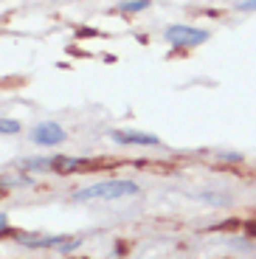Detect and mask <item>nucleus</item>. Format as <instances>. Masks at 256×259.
<instances>
[{
  "mask_svg": "<svg viewBox=\"0 0 256 259\" xmlns=\"http://www.w3.org/2000/svg\"><path fill=\"white\" fill-rule=\"evenodd\" d=\"M239 12H256V0H237Z\"/></svg>",
  "mask_w": 256,
  "mask_h": 259,
  "instance_id": "nucleus-10",
  "label": "nucleus"
},
{
  "mask_svg": "<svg viewBox=\"0 0 256 259\" xmlns=\"http://www.w3.org/2000/svg\"><path fill=\"white\" fill-rule=\"evenodd\" d=\"M110 138H113L115 144H124V147H130V144H135V147H160V138L158 136L135 133V130H113Z\"/></svg>",
  "mask_w": 256,
  "mask_h": 259,
  "instance_id": "nucleus-5",
  "label": "nucleus"
},
{
  "mask_svg": "<svg viewBox=\"0 0 256 259\" xmlns=\"http://www.w3.org/2000/svg\"><path fill=\"white\" fill-rule=\"evenodd\" d=\"M138 183L135 181H121V178H113V181H102L93 183V186H84L73 194V200H121V197H133L138 194Z\"/></svg>",
  "mask_w": 256,
  "mask_h": 259,
  "instance_id": "nucleus-1",
  "label": "nucleus"
},
{
  "mask_svg": "<svg viewBox=\"0 0 256 259\" xmlns=\"http://www.w3.org/2000/svg\"><path fill=\"white\" fill-rule=\"evenodd\" d=\"M14 240L26 248H57V251H73L82 245L79 237H68V234H28V231H17Z\"/></svg>",
  "mask_w": 256,
  "mask_h": 259,
  "instance_id": "nucleus-2",
  "label": "nucleus"
},
{
  "mask_svg": "<svg viewBox=\"0 0 256 259\" xmlns=\"http://www.w3.org/2000/svg\"><path fill=\"white\" fill-rule=\"evenodd\" d=\"M54 158H26L23 161V169H31V172H45V169H51Z\"/></svg>",
  "mask_w": 256,
  "mask_h": 259,
  "instance_id": "nucleus-7",
  "label": "nucleus"
},
{
  "mask_svg": "<svg viewBox=\"0 0 256 259\" xmlns=\"http://www.w3.org/2000/svg\"><path fill=\"white\" fill-rule=\"evenodd\" d=\"M144 9H149V0H121L118 3V12L124 14H135V12H144Z\"/></svg>",
  "mask_w": 256,
  "mask_h": 259,
  "instance_id": "nucleus-8",
  "label": "nucleus"
},
{
  "mask_svg": "<svg viewBox=\"0 0 256 259\" xmlns=\"http://www.w3.org/2000/svg\"><path fill=\"white\" fill-rule=\"evenodd\" d=\"M14 133H20V121H14V118H0V136H14Z\"/></svg>",
  "mask_w": 256,
  "mask_h": 259,
  "instance_id": "nucleus-9",
  "label": "nucleus"
},
{
  "mask_svg": "<svg viewBox=\"0 0 256 259\" xmlns=\"http://www.w3.org/2000/svg\"><path fill=\"white\" fill-rule=\"evenodd\" d=\"M31 141L39 144V147H57V144L65 141V130L57 121H42L31 130Z\"/></svg>",
  "mask_w": 256,
  "mask_h": 259,
  "instance_id": "nucleus-4",
  "label": "nucleus"
},
{
  "mask_svg": "<svg viewBox=\"0 0 256 259\" xmlns=\"http://www.w3.org/2000/svg\"><path fill=\"white\" fill-rule=\"evenodd\" d=\"M54 172H59V175H73V172H84V169H90V163L84 161V158H71V155H57L51 163Z\"/></svg>",
  "mask_w": 256,
  "mask_h": 259,
  "instance_id": "nucleus-6",
  "label": "nucleus"
},
{
  "mask_svg": "<svg viewBox=\"0 0 256 259\" xmlns=\"http://www.w3.org/2000/svg\"><path fill=\"white\" fill-rule=\"evenodd\" d=\"M220 158H225V161H239L242 155H237V152H220Z\"/></svg>",
  "mask_w": 256,
  "mask_h": 259,
  "instance_id": "nucleus-11",
  "label": "nucleus"
},
{
  "mask_svg": "<svg viewBox=\"0 0 256 259\" xmlns=\"http://www.w3.org/2000/svg\"><path fill=\"white\" fill-rule=\"evenodd\" d=\"M6 226H9V217H6V214H0V231H3Z\"/></svg>",
  "mask_w": 256,
  "mask_h": 259,
  "instance_id": "nucleus-12",
  "label": "nucleus"
},
{
  "mask_svg": "<svg viewBox=\"0 0 256 259\" xmlns=\"http://www.w3.org/2000/svg\"><path fill=\"white\" fill-rule=\"evenodd\" d=\"M208 37H211V34L205 31V28H194V26H186V23H175V26L166 28V39L175 48L203 46V42H208Z\"/></svg>",
  "mask_w": 256,
  "mask_h": 259,
  "instance_id": "nucleus-3",
  "label": "nucleus"
}]
</instances>
